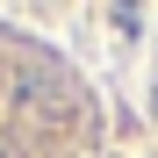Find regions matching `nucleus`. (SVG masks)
<instances>
[{
	"label": "nucleus",
	"instance_id": "1",
	"mask_svg": "<svg viewBox=\"0 0 158 158\" xmlns=\"http://www.w3.org/2000/svg\"><path fill=\"white\" fill-rule=\"evenodd\" d=\"M151 108H158V94H151Z\"/></svg>",
	"mask_w": 158,
	"mask_h": 158
},
{
	"label": "nucleus",
	"instance_id": "2",
	"mask_svg": "<svg viewBox=\"0 0 158 158\" xmlns=\"http://www.w3.org/2000/svg\"><path fill=\"white\" fill-rule=\"evenodd\" d=\"M0 158H7V151H0Z\"/></svg>",
	"mask_w": 158,
	"mask_h": 158
}]
</instances>
